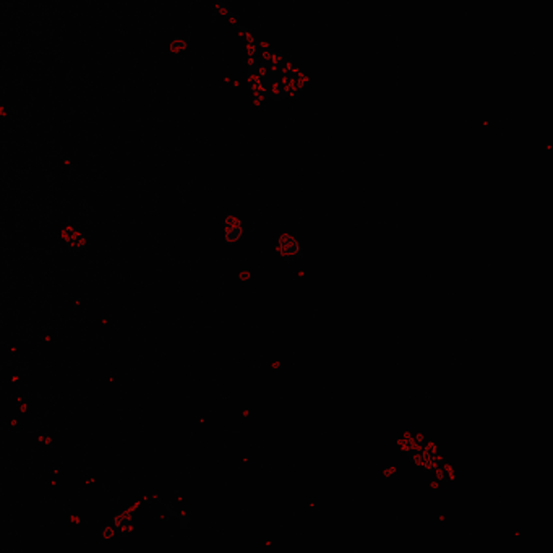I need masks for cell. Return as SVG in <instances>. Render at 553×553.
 <instances>
[{
	"label": "cell",
	"mask_w": 553,
	"mask_h": 553,
	"mask_svg": "<svg viewBox=\"0 0 553 553\" xmlns=\"http://www.w3.org/2000/svg\"><path fill=\"white\" fill-rule=\"evenodd\" d=\"M187 39H180V38H176V39H174V41H171V44H169V49H171V52L172 54H182V52H184V50L187 49Z\"/></svg>",
	"instance_id": "cell-6"
},
{
	"label": "cell",
	"mask_w": 553,
	"mask_h": 553,
	"mask_svg": "<svg viewBox=\"0 0 553 553\" xmlns=\"http://www.w3.org/2000/svg\"><path fill=\"white\" fill-rule=\"evenodd\" d=\"M138 506H140V501H136L133 506H128L122 511L115 513L112 518V527L115 529V534H119L120 537H128L133 532L135 522H133V514L136 513Z\"/></svg>",
	"instance_id": "cell-2"
},
{
	"label": "cell",
	"mask_w": 553,
	"mask_h": 553,
	"mask_svg": "<svg viewBox=\"0 0 553 553\" xmlns=\"http://www.w3.org/2000/svg\"><path fill=\"white\" fill-rule=\"evenodd\" d=\"M252 276H253V274H252L250 271H244V273H240V274H239V279H240V281H250V279H252Z\"/></svg>",
	"instance_id": "cell-9"
},
{
	"label": "cell",
	"mask_w": 553,
	"mask_h": 553,
	"mask_svg": "<svg viewBox=\"0 0 553 553\" xmlns=\"http://www.w3.org/2000/svg\"><path fill=\"white\" fill-rule=\"evenodd\" d=\"M60 240L70 252H83L90 242L88 235L75 225H63L60 230Z\"/></svg>",
	"instance_id": "cell-3"
},
{
	"label": "cell",
	"mask_w": 553,
	"mask_h": 553,
	"mask_svg": "<svg viewBox=\"0 0 553 553\" xmlns=\"http://www.w3.org/2000/svg\"><path fill=\"white\" fill-rule=\"evenodd\" d=\"M274 250L278 258L284 261V263H292V261L303 258V249L299 239H297V235L289 234V232L278 235L274 244Z\"/></svg>",
	"instance_id": "cell-1"
},
{
	"label": "cell",
	"mask_w": 553,
	"mask_h": 553,
	"mask_svg": "<svg viewBox=\"0 0 553 553\" xmlns=\"http://www.w3.org/2000/svg\"><path fill=\"white\" fill-rule=\"evenodd\" d=\"M396 470H398L396 467H388V469H384V470H383V476H384V477H391L392 474H396Z\"/></svg>",
	"instance_id": "cell-10"
},
{
	"label": "cell",
	"mask_w": 553,
	"mask_h": 553,
	"mask_svg": "<svg viewBox=\"0 0 553 553\" xmlns=\"http://www.w3.org/2000/svg\"><path fill=\"white\" fill-rule=\"evenodd\" d=\"M115 535L117 534H115V529L112 527V524H109V526H103L99 530V537L103 538V540H112Z\"/></svg>",
	"instance_id": "cell-7"
},
{
	"label": "cell",
	"mask_w": 553,
	"mask_h": 553,
	"mask_svg": "<svg viewBox=\"0 0 553 553\" xmlns=\"http://www.w3.org/2000/svg\"><path fill=\"white\" fill-rule=\"evenodd\" d=\"M159 503H161L164 508H166V511L167 513H169L171 516H172V518H176L177 521H179V526H180V529H188V526H190V516H188L187 513H179V511H176V509H174L171 505H167V503H164V501L161 500V501H159Z\"/></svg>",
	"instance_id": "cell-5"
},
{
	"label": "cell",
	"mask_w": 553,
	"mask_h": 553,
	"mask_svg": "<svg viewBox=\"0 0 553 553\" xmlns=\"http://www.w3.org/2000/svg\"><path fill=\"white\" fill-rule=\"evenodd\" d=\"M39 443H42V445H50V443H52V438H50L47 433H44V435L39 436Z\"/></svg>",
	"instance_id": "cell-8"
},
{
	"label": "cell",
	"mask_w": 553,
	"mask_h": 553,
	"mask_svg": "<svg viewBox=\"0 0 553 553\" xmlns=\"http://www.w3.org/2000/svg\"><path fill=\"white\" fill-rule=\"evenodd\" d=\"M244 234H245V225H244L242 219L234 214L225 216V219L222 221L224 242L227 245H234V244L240 242V239H244Z\"/></svg>",
	"instance_id": "cell-4"
}]
</instances>
